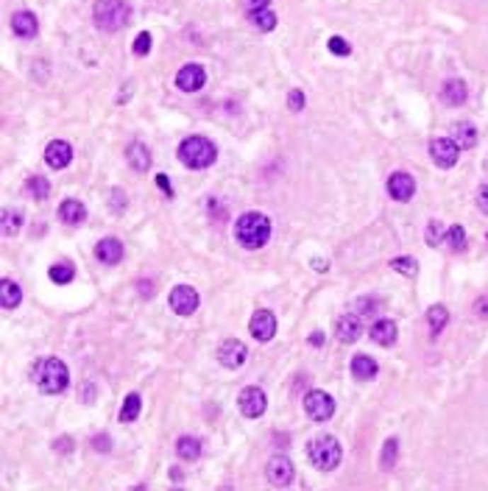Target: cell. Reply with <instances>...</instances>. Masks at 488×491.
Listing matches in <instances>:
<instances>
[{
  "label": "cell",
  "instance_id": "74e56055",
  "mask_svg": "<svg viewBox=\"0 0 488 491\" xmlns=\"http://www.w3.org/2000/svg\"><path fill=\"white\" fill-rule=\"evenodd\" d=\"M329 50H332L335 56H349V53H352L349 43H346V40H341V37H332V40H329Z\"/></svg>",
  "mask_w": 488,
  "mask_h": 491
},
{
  "label": "cell",
  "instance_id": "30bf717a",
  "mask_svg": "<svg viewBox=\"0 0 488 491\" xmlns=\"http://www.w3.org/2000/svg\"><path fill=\"white\" fill-rule=\"evenodd\" d=\"M266 475L273 486H288V483L293 480V463H290L285 455H273V458L268 461Z\"/></svg>",
  "mask_w": 488,
  "mask_h": 491
},
{
  "label": "cell",
  "instance_id": "ba28073f",
  "mask_svg": "<svg viewBox=\"0 0 488 491\" xmlns=\"http://www.w3.org/2000/svg\"><path fill=\"white\" fill-rule=\"evenodd\" d=\"M237 407H240V413L243 416H249V419H257V416H263L268 407V400L266 394H263V388H243L240 391V397H237Z\"/></svg>",
  "mask_w": 488,
  "mask_h": 491
},
{
  "label": "cell",
  "instance_id": "d6986e66",
  "mask_svg": "<svg viewBox=\"0 0 488 491\" xmlns=\"http://www.w3.org/2000/svg\"><path fill=\"white\" fill-rule=\"evenodd\" d=\"M360 315L355 312H346V315H341L338 318V338L344 341V344H355L357 338H360Z\"/></svg>",
  "mask_w": 488,
  "mask_h": 491
},
{
  "label": "cell",
  "instance_id": "52a82bcc",
  "mask_svg": "<svg viewBox=\"0 0 488 491\" xmlns=\"http://www.w3.org/2000/svg\"><path fill=\"white\" fill-rule=\"evenodd\" d=\"M458 154H460V145H458L452 137H436V140L430 142V157L436 159L438 168H455Z\"/></svg>",
  "mask_w": 488,
  "mask_h": 491
},
{
  "label": "cell",
  "instance_id": "d4e9b609",
  "mask_svg": "<svg viewBox=\"0 0 488 491\" xmlns=\"http://www.w3.org/2000/svg\"><path fill=\"white\" fill-rule=\"evenodd\" d=\"M352 374H355L357 380H374L377 377V363L368 355L352 357Z\"/></svg>",
  "mask_w": 488,
  "mask_h": 491
},
{
  "label": "cell",
  "instance_id": "44dd1931",
  "mask_svg": "<svg viewBox=\"0 0 488 491\" xmlns=\"http://www.w3.org/2000/svg\"><path fill=\"white\" fill-rule=\"evenodd\" d=\"M371 341H374V344H380V346H391V344L397 341V324H394V321H388V318H382V321L371 324Z\"/></svg>",
  "mask_w": 488,
  "mask_h": 491
},
{
  "label": "cell",
  "instance_id": "484cf974",
  "mask_svg": "<svg viewBox=\"0 0 488 491\" xmlns=\"http://www.w3.org/2000/svg\"><path fill=\"white\" fill-rule=\"evenodd\" d=\"M427 324H430V332H433V335H441L444 327L449 324V310H446L444 305H433V307L427 310Z\"/></svg>",
  "mask_w": 488,
  "mask_h": 491
},
{
  "label": "cell",
  "instance_id": "277c9868",
  "mask_svg": "<svg viewBox=\"0 0 488 491\" xmlns=\"http://www.w3.org/2000/svg\"><path fill=\"white\" fill-rule=\"evenodd\" d=\"M92 14H95L98 28H103V31H120L129 23L132 9H129L126 0H95Z\"/></svg>",
  "mask_w": 488,
  "mask_h": 491
},
{
  "label": "cell",
  "instance_id": "ffe728a7",
  "mask_svg": "<svg viewBox=\"0 0 488 491\" xmlns=\"http://www.w3.org/2000/svg\"><path fill=\"white\" fill-rule=\"evenodd\" d=\"M466 98H469V89L460 79H452L441 87V101L446 106H460V103H466Z\"/></svg>",
  "mask_w": 488,
  "mask_h": 491
},
{
  "label": "cell",
  "instance_id": "bcb514c9",
  "mask_svg": "<svg viewBox=\"0 0 488 491\" xmlns=\"http://www.w3.org/2000/svg\"><path fill=\"white\" fill-rule=\"evenodd\" d=\"M310 344H312V346H321V344H324V335H321V332H312Z\"/></svg>",
  "mask_w": 488,
  "mask_h": 491
},
{
  "label": "cell",
  "instance_id": "7c38bea8",
  "mask_svg": "<svg viewBox=\"0 0 488 491\" xmlns=\"http://www.w3.org/2000/svg\"><path fill=\"white\" fill-rule=\"evenodd\" d=\"M249 329H251V335L257 338V341H271L273 338V332H276V318H273V312L271 310H257L251 315V321H249Z\"/></svg>",
  "mask_w": 488,
  "mask_h": 491
},
{
  "label": "cell",
  "instance_id": "4fadbf2b",
  "mask_svg": "<svg viewBox=\"0 0 488 491\" xmlns=\"http://www.w3.org/2000/svg\"><path fill=\"white\" fill-rule=\"evenodd\" d=\"M70 159H73V148H70V142H64V140H53V142L45 148V162H47L53 171L67 168Z\"/></svg>",
  "mask_w": 488,
  "mask_h": 491
},
{
  "label": "cell",
  "instance_id": "9c48e42d",
  "mask_svg": "<svg viewBox=\"0 0 488 491\" xmlns=\"http://www.w3.org/2000/svg\"><path fill=\"white\" fill-rule=\"evenodd\" d=\"M171 307H174V312H178V315H193L195 307H198V293H195V288H190V285H176V288L171 290Z\"/></svg>",
  "mask_w": 488,
  "mask_h": 491
},
{
  "label": "cell",
  "instance_id": "d590c367",
  "mask_svg": "<svg viewBox=\"0 0 488 491\" xmlns=\"http://www.w3.org/2000/svg\"><path fill=\"white\" fill-rule=\"evenodd\" d=\"M397 449H399L397 439H388V441H385V446H382V469H391V466H394V461H397Z\"/></svg>",
  "mask_w": 488,
  "mask_h": 491
},
{
  "label": "cell",
  "instance_id": "f6af8a7d",
  "mask_svg": "<svg viewBox=\"0 0 488 491\" xmlns=\"http://www.w3.org/2000/svg\"><path fill=\"white\" fill-rule=\"evenodd\" d=\"M56 452H70V446H73V441H70V439H67V436H64V439H59V441H56Z\"/></svg>",
  "mask_w": 488,
  "mask_h": 491
},
{
  "label": "cell",
  "instance_id": "ee69618b",
  "mask_svg": "<svg viewBox=\"0 0 488 491\" xmlns=\"http://www.w3.org/2000/svg\"><path fill=\"white\" fill-rule=\"evenodd\" d=\"M95 446H98V452H109V446H112V441H109L106 436H98V439H95Z\"/></svg>",
  "mask_w": 488,
  "mask_h": 491
},
{
  "label": "cell",
  "instance_id": "7a4b0ae2",
  "mask_svg": "<svg viewBox=\"0 0 488 491\" xmlns=\"http://www.w3.org/2000/svg\"><path fill=\"white\" fill-rule=\"evenodd\" d=\"M234 237L243 249H263L271 240V221L260 213H246L234 226Z\"/></svg>",
  "mask_w": 488,
  "mask_h": 491
},
{
  "label": "cell",
  "instance_id": "e0dca14e",
  "mask_svg": "<svg viewBox=\"0 0 488 491\" xmlns=\"http://www.w3.org/2000/svg\"><path fill=\"white\" fill-rule=\"evenodd\" d=\"M11 28H14V34H17V37L31 40V37H37L40 23H37V17H34L31 11H17V14L11 17Z\"/></svg>",
  "mask_w": 488,
  "mask_h": 491
},
{
  "label": "cell",
  "instance_id": "f1b7e54d",
  "mask_svg": "<svg viewBox=\"0 0 488 491\" xmlns=\"http://www.w3.org/2000/svg\"><path fill=\"white\" fill-rule=\"evenodd\" d=\"M176 452L181 461H195V458L201 455V444H198L193 436H184V439H178Z\"/></svg>",
  "mask_w": 488,
  "mask_h": 491
},
{
  "label": "cell",
  "instance_id": "1f68e13d",
  "mask_svg": "<svg viewBox=\"0 0 488 491\" xmlns=\"http://www.w3.org/2000/svg\"><path fill=\"white\" fill-rule=\"evenodd\" d=\"M446 240H449V246H452L455 252L466 249V232H463V226H460V223L449 226V232H446Z\"/></svg>",
  "mask_w": 488,
  "mask_h": 491
},
{
  "label": "cell",
  "instance_id": "ab89813d",
  "mask_svg": "<svg viewBox=\"0 0 488 491\" xmlns=\"http://www.w3.org/2000/svg\"><path fill=\"white\" fill-rule=\"evenodd\" d=\"M302 106H305V92H302V89H293V92H290V109L299 112Z\"/></svg>",
  "mask_w": 488,
  "mask_h": 491
},
{
  "label": "cell",
  "instance_id": "83f0119b",
  "mask_svg": "<svg viewBox=\"0 0 488 491\" xmlns=\"http://www.w3.org/2000/svg\"><path fill=\"white\" fill-rule=\"evenodd\" d=\"M73 276H76V268H73V263H67V260L50 266V279L56 285H67V282H73Z\"/></svg>",
  "mask_w": 488,
  "mask_h": 491
},
{
  "label": "cell",
  "instance_id": "4316f807",
  "mask_svg": "<svg viewBox=\"0 0 488 491\" xmlns=\"http://www.w3.org/2000/svg\"><path fill=\"white\" fill-rule=\"evenodd\" d=\"M25 193L34 198V201H45L50 196V181L45 176H31L25 181Z\"/></svg>",
  "mask_w": 488,
  "mask_h": 491
},
{
  "label": "cell",
  "instance_id": "3957f363",
  "mask_svg": "<svg viewBox=\"0 0 488 491\" xmlns=\"http://www.w3.org/2000/svg\"><path fill=\"white\" fill-rule=\"evenodd\" d=\"M178 159H181L187 168L201 171V168H210V165L218 159V148L212 145V140L195 134V137L181 140V145H178Z\"/></svg>",
  "mask_w": 488,
  "mask_h": 491
},
{
  "label": "cell",
  "instance_id": "5bb4252c",
  "mask_svg": "<svg viewBox=\"0 0 488 491\" xmlns=\"http://www.w3.org/2000/svg\"><path fill=\"white\" fill-rule=\"evenodd\" d=\"M388 193L397 201H410L413 193H416V179L410 176V174H404V171L391 174V179H388Z\"/></svg>",
  "mask_w": 488,
  "mask_h": 491
},
{
  "label": "cell",
  "instance_id": "7bdbcfd3",
  "mask_svg": "<svg viewBox=\"0 0 488 491\" xmlns=\"http://www.w3.org/2000/svg\"><path fill=\"white\" fill-rule=\"evenodd\" d=\"M157 184H159V190H162L165 196H174V190H171V181H168V176H165V174H159V176H157Z\"/></svg>",
  "mask_w": 488,
  "mask_h": 491
},
{
  "label": "cell",
  "instance_id": "f35d334b",
  "mask_svg": "<svg viewBox=\"0 0 488 491\" xmlns=\"http://www.w3.org/2000/svg\"><path fill=\"white\" fill-rule=\"evenodd\" d=\"M240 3H243V9H246V11L251 14V11H260V9H268V3H271V0H240Z\"/></svg>",
  "mask_w": 488,
  "mask_h": 491
},
{
  "label": "cell",
  "instance_id": "d6a6232c",
  "mask_svg": "<svg viewBox=\"0 0 488 491\" xmlns=\"http://www.w3.org/2000/svg\"><path fill=\"white\" fill-rule=\"evenodd\" d=\"M20 223H23V215H20V213L6 210V213H3V235H17V232H20Z\"/></svg>",
  "mask_w": 488,
  "mask_h": 491
},
{
  "label": "cell",
  "instance_id": "9a60e30c",
  "mask_svg": "<svg viewBox=\"0 0 488 491\" xmlns=\"http://www.w3.org/2000/svg\"><path fill=\"white\" fill-rule=\"evenodd\" d=\"M246 357H249V352H246V346L240 341H223L218 346V360L226 368H240L246 363Z\"/></svg>",
  "mask_w": 488,
  "mask_h": 491
},
{
  "label": "cell",
  "instance_id": "ac0fdd59",
  "mask_svg": "<svg viewBox=\"0 0 488 491\" xmlns=\"http://www.w3.org/2000/svg\"><path fill=\"white\" fill-rule=\"evenodd\" d=\"M59 218L67 223V226H79V223H84V218H87V207L79 198H67L59 207Z\"/></svg>",
  "mask_w": 488,
  "mask_h": 491
},
{
  "label": "cell",
  "instance_id": "f546056e",
  "mask_svg": "<svg viewBox=\"0 0 488 491\" xmlns=\"http://www.w3.org/2000/svg\"><path fill=\"white\" fill-rule=\"evenodd\" d=\"M249 20H251V23H254V28H260V31H273V28H276V14H273L271 9L251 11V14H249Z\"/></svg>",
  "mask_w": 488,
  "mask_h": 491
},
{
  "label": "cell",
  "instance_id": "8d00e7d4",
  "mask_svg": "<svg viewBox=\"0 0 488 491\" xmlns=\"http://www.w3.org/2000/svg\"><path fill=\"white\" fill-rule=\"evenodd\" d=\"M148 50H151V34L142 31V34L134 40V53H137V56H148Z\"/></svg>",
  "mask_w": 488,
  "mask_h": 491
},
{
  "label": "cell",
  "instance_id": "8992f818",
  "mask_svg": "<svg viewBox=\"0 0 488 491\" xmlns=\"http://www.w3.org/2000/svg\"><path fill=\"white\" fill-rule=\"evenodd\" d=\"M305 413L310 416L312 422H327L335 413V400L329 394H324V391H310L305 397Z\"/></svg>",
  "mask_w": 488,
  "mask_h": 491
},
{
  "label": "cell",
  "instance_id": "6da1fadb",
  "mask_svg": "<svg viewBox=\"0 0 488 491\" xmlns=\"http://www.w3.org/2000/svg\"><path fill=\"white\" fill-rule=\"evenodd\" d=\"M31 380L42 394H62L70 385V371L59 357H42L34 366Z\"/></svg>",
  "mask_w": 488,
  "mask_h": 491
},
{
  "label": "cell",
  "instance_id": "e575fe53",
  "mask_svg": "<svg viewBox=\"0 0 488 491\" xmlns=\"http://www.w3.org/2000/svg\"><path fill=\"white\" fill-rule=\"evenodd\" d=\"M444 223L441 221H430L427 223V243L430 246H441V240H444Z\"/></svg>",
  "mask_w": 488,
  "mask_h": 491
},
{
  "label": "cell",
  "instance_id": "8fae6325",
  "mask_svg": "<svg viewBox=\"0 0 488 491\" xmlns=\"http://www.w3.org/2000/svg\"><path fill=\"white\" fill-rule=\"evenodd\" d=\"M204 81H207V73L201 64H184L176 76V87L181 92H198L204 87Z\"/></svg>",
  "mask_w": 488,
  "mask_h": 491
},
{
  "label": "cell",
  "instance_id": "836d02e7",
  "mask_svg": "<svg viewBox=\"0 0 488 491\" xmlns=\"http://www.w3.org/2000/svg\"><path fill=\"white\" fill-rule=\"evenodd\" d=\"M391 268L404 273V276H416L419 273V263L413 257H397V260H391Z\"/></svg>",
  "mask_w": 488,
  "mask_h": 491
},
{
  "label": "cell",
  "instance_id": "603a6c76",
  "mask_svg": "<svg viewBox=\"0 0 488 491\" xmlns=\"http://www.w3.org/2000/svg\"><path fill=\"white\" fill-rule=\"evenodd\" d=\"M452 140H455L463 151H469V148L477 145V129H475L472 123H455V126H452Z\"/></svg>",
  "mask_w": 488,
  "mask_h": 491
},
{
  "label": "cell",
  "instance_id": "4dcf8cb0",
  "mask_svg": "<svg viewBox=\"0 0 488 491\" xmlns=\"http://www.w3.org/2000/svg\"><path fill=\"white\" fill-rule=\"evenodd\" d=\"M137 416H140V394H129L120 407V422L126 424V422H134Z\"/></svg>",
  "mask_w": 488,
  "mask_h": 491
},
{
  "label": "cell",
  "instance_id": "2e32d148",
  "mask_svg": "<svg viewBox=\"0 0 488 491\" xmlns=\"http://www.w3.org/2000/svg\"><path fill=\"white\" fill-rule=\"evenodd\" d=\"M95 257L103 263V266H118L123 260V243L118 237H103L98 240L95 246Z\"/></svg>",
  "mask_w": 488,
  "mask_h": 491
},
{
  "label": "cell",
  "instance_id": "cb8c5ba5",
  "mask_svg": "<svg viewBox=\"0 0 488 491\" xmlns=\"http://www.w3.org/2000/svg\"><path fill=\"white\" fill-rule=\"evenodd\" d=\"M126 157H129V165H132L134 171H140V174L151 168V151L142 142H132L129 151H126Z\"/></svg>",
  "mask_w": 488,
  "mask_h": 491
},
{
  "label": "cell",
  "instance_id": "60d3db41",
  "mask_svg": "<svg viewBox=\"0 0 488 491\" xmlns=\"http://www.w3.org/2000/svg\"><path fill=\"white\" fill-rule=\"evenodd\" d=\"M475 315H477V318H488V296H480V299L475 302Z\"/></svg>",
  "mask_w": 488,
  "mask_h": 491
},
{
  "label": "cell",
  "instance_id": "7402d4cb",
  "mask_svg": "<svg viewBox=\"0 0 488 491\" xmlns=\"http://www.w3.org/2000/svg\"><path fill=\"white\" fill-rule=\"evenodd\" d=\"M20 302H23V290H20V285L11 282V279H3V282H0V305H3L6 310H17Z\"/></svg>",
  "mask_w": 488,
  "mask_h": 491
},
{
  "label": "cell",
  "instance_id": "5b68a950",
  "mask_svg": "<svg viewBox=\"0 0 488 491\" xmlns=\"http://www.w3.org/2000/svg\"><path fill=\"white\" fill-rule=\"evenodd\" d=\"M307 452H310L312 466L321 469V472H332L341 463V441L335 436H318V439H312Z\"/></svg>",
  "mask_w": 488,
  "mask_h": 491
},
{
  "label": "cell",
  "instance_id": "b9f144b4",
  "mask_svg": "<svg viewBox=\"0 0 488 491\" xmlns=\"http://www.w3.org/2000/svg\"><path fill=\"white\" fill-rule=\"evenodd\" d=\"M477 204H480V213L488 215V181L480 187V193H477Z\"/></svg>",
  "mask_w": 488,
  "mask_h": 491
}]
</instances>
